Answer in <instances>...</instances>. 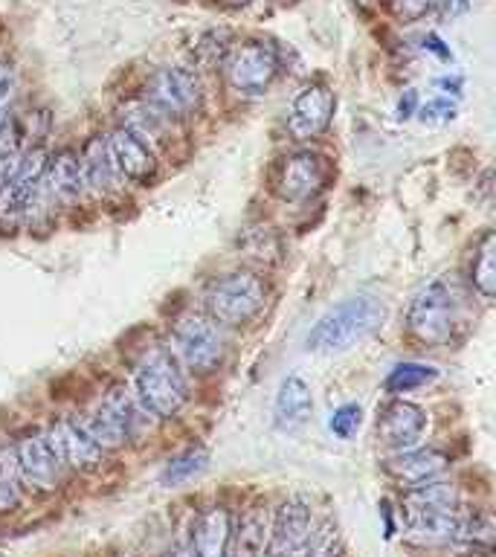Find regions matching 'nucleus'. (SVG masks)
I'll return each mask as SVG.
<instances>
[{
	"instance_id": "f257e3e1",
	"label": "nucleus",
	"mask_w": 496,
	"mask_h": 557,
	"mask_svg": "<svg viewBox=\"0 0 496 557\" xmlns=\"http://www.w3.org/2000/svg\"><path fill=\"white\" fill-rule=\"evenodd\" d=\"M389 311L377 296H351L346 302L334 305L322 313L317 325L308 331L305 346L317 355H343L348 348L360 346L383 329Z\"/></svg>"
},
{
	"instance_id": "f03ea898",
	"label": "nucleus",
	"mask_w": 496,
	"mask_h": 557,
	"mask_svg": "<svg viewBox=\"0 0 496 557\" xmlns=\"http://www.w3.org/2000/svg\"><path fill=\"white\" fill-rule=\"evenodd\" d=\"M134 398L148 416L160 418V421L174 418L186 407V398H189L186 377L169 348L154 346L142 351L134 366Z\"/></svg>"
},
{
	"instance_id": "7ed1b4c3",
	"label": "nucleus",
	"mask_w": 496,
	"mask_h": 557,
	"mask_svg": "<svg viewBox=\"0 0 496 557\" xmlns=\"http://www.w3.org/2000/svg\"><path fill=\"white\" fill-rule=\"evenodd\" d=\"M203 308L218 325L244 329L259 320L261 311L268 308V282L252 270L224 273L212 278L203 290Z\"/></svg>"
},
{
	"instance_id": "20e7f679",
	"label": "nucleus",
	"mask_w": 496,
	"mask_h": 557,
	"mask_svg": "<svg viewBox=\"0 0 496 557\" xmlns=\"http://www.w3.org/2000/svg\"><path fill=\"white\" fill-rule=\"evenodd\" d=\"M409 334L424 346H450L461 329V302L447 278H433L409 299Z\"/></svg>"
},
{
	"instance_id": "39448f33",
	"label": "nucleus",
	"mask_w": 496,
	"mask_h": 557,
	"mask_svg": "<svg viewBox=\"0 0 496 557\" xmlns=\"http://www.w3.org/2000/svg\"><path fill=\"white\" fill-rule=\"evenodd\" d=\"M172 355L195 374H212L226 357L224 325L207 313H183L172 325Z\"/></svg>"
},
{
	"instance_id": "423d86ee",
	"label": "nucleus",
	"mask_w": 496,
	"mask_h": 557,
	"mask_svg": "<svg viewBox=\"0 0 496 557\" xmlns=\"http://www.w3.org/2000/svg\"><path fill=\"white\" fill-rule=\"evenodd\" d=\"M331 174H334V169H331L328 157L313 151V148H302V151H290L278 160L270 183L285 203L299 207V203H308L328 189Z\"/></svg>"
},
{
	"instance_id": "0eeeda50",
	"label": "nucleus",
	"mask_w": 496,
	"mask_h": 557,
	"mask_svg": "<svg viewBox=\"0 0 496 557\" xmlns=\"http://www.w3.org/2000/svg\"><path fill=\"white\" fill-rule=\"evenodd\" d=\"M224 76L238 96H264L278 76V52L268 41L235 44L224 59Z\"/></svg>"
},
{
	"instance_id": "6e6552de",
	"label": "nucleus",
	"mask_w": 496,
	"mask_h": 557,
	"mask_svg": "<svg viewBox=\"0 0 496 557\" xmlns=\"http://www.w3.org/2000/svg\"><path fill=\"white\" fill-rule=\"evenodd\" d=\"M157 113H163L169 122L191 120L203 104L198 76L186 67H160L148 78L146 99Z\"/></svg>"
},
{
	"instance_id": "1a4fd4ad",
	"label": "nucleus",
	"mask_w": 496,
	"mask_h": 557,
	"mask_svg": "<svg viewBox=\"0 0 496 557\" xmlns=\"http://www.w3.org/2000/svg\"><path fill=\"white\" fill-rule=\"evenodd\" d=\"M47 151L29 148L24 157H17L12 177L0 186V230L12 233L26 221V212L33 207L35 195L41 189L44 172H47Z\"/></svg>"
},
{
	"instance_id": "9d476101",
	"label": "nucleus",
	"mask_w": 496,
	"mask_h": 557,
	"mask_svg": "<svg viewBox=\"0 0 496 557\" xmlns=\"http://www.w3.org/2000/svg\"><path fill=\"white\" fill-rule=\"evenodd\" d=\"M311 505L302 496H290L273 513L261 557H311Z\"/></svg>"
},
{
	"instance_id": "9b49d317",
	"label": "nucleus",
	"mask_w": 496,
	"mask_h": 557,
	"mask_svg": "<svg viewBox=\"0 0 496 557\" xmlns=\"http://www.w3.org/2000/svg\"><path fill=\"white\" fill-rule=\"evenodd\" d=\"M334 108H337V96L325 82H311L305 85L290 102L287 111V134L296 143H311L328 131L334 120Z\"/></svg>"
},
{
	"instance_id": "f8f14e48",
	"label": "nucleus",
	"mask_w": 496,
	"mask_h": 557,
	"mask_svg": "<svg viewBox=\"0 0 496 557\" xmlns=\"http://www.w3.org/2000/svg\"><path fill=\"white\" fill-rule=\"evenodd\" d=\"M17 470H21V482L41 494H50L61 485L64 476V461L59 459V453L47 438V433H26L21 435V442L15 444Z\"/></svg>"
},
{
	"instance_id": "ddd939ff",
	"label": "nucleus",
	"mask_w": 496,
	"mask_h": 557,
	"mask_svg": "<svg viewBox=\"0 0 496 557\" xmlns=\"http://www.w3.org/2000/svg\"><path fill=\"white\" fill-rule=\"evenodd\" d=\"M426 426H430V418H426L424 409L412 404V400L395 398L377 412L374 438L389 453H398L421 444Z\"/></svg>"
},
{
	"instance_id": "4468645a",
	"label": "nucleus",
	"mask_w": 496,
	"mask_h": 557,
	"mask_svg": "<svg viewBox=\"0 0 496 557\" xmlns=\"http://www.w3.org/2000/svg\"><path fill=\"white\" fill-rule=\"evenodd\" d=\"M47 438L59 453V459L64 461V468H73L78 473H94L102 468L104 450L90 438V433L76 416L55 418L47 430Z\"/></svg>"
},
{
	"instance_id": "2eb2a0df",
	"label": "nucleus",
	"mask_w": 496,
	"mask_h": 557,
	"mask_svg": "<svg viewBox=\"0 0 496 557\" xmlns=\"http://www.w3.org/2000/svg\"><path fill=\"white\" fill-rule=\"evenodd\" d=\"M108 148H111L113 165H116L122 181L148 186L157 177V151L125 125L108 134Z\"/></svg>"
},
{
	"instance_id": "dca6fc26",
	"label": "nucleus",
	"mask_w": 496,
	"mask_h": 557,
	"mask_svg": "<svg viewBox=\"0 0 496 557\" xmlns=\"http://www.w3.org/2000/svg\"><path fill=\"white\" fill-rule=\"evenodd\" d=\"M450 465V456L438 447H407L383 459V473L400 487H416L421 482L438 479Z\"/></svg>"
},
{
	"instance_id": "f3484780",
	"label": "nucleus",
	"mask_w": 496,
	"mask_h": 557,
	"mask_svg": "<svg viewBox=\"0 0 496 557\" xmlns=\"http://www.w3.org/2000/svg\"><path fill=\"white\" fill-rule=\"evenodd\" d=\"M44 186L50 191L55 203H78L85 198V172H82V157L73 148H61L52 157H47V172H44Z\"/></svg>"
},
{
	"instance_id": "a211bd4d",
	"label": "nucleus",
	"mask_w": 496,
	"mask_h": 557,
	"mask_svg": "<svg viewBox=\"0 0 496 557\" xmlns=\"http://www.w3.org/2000/svg\"><path fill=\"white\" fill-rule=\"evenodd\" d=\"M459 508H447V511H430V513H412L404 522V537L412 546L421 548H438L450 546L459 540Z\"/></svg>"
},
{
	"instance_id": "6ab92c4d",
	"label": "nucleus",
	"mask_w": 496,
	"mask_h": 557,
	"mask_svg": "<svg viewBox=\"0 0 496 557\" xmlns=\"http://www.w3.org/2000/svg\"><path fill=\"white\" fill-rule=\"evenodd\" d=\"M313 392L299 374H287L273 400V424L282 433H294L311 418Z\"/></svg>"
},
{
	"instance_id": "aec40b11",
	"label": "nucleus",
	"mask_w": 496,
	"mask_h": 557,
	"mask_svg": "<svg viewBox=\"0 0 496 557\" xmlns=\"http://www.w3.org/2000/svg\"><path fill=\"white\" fill-rule=\"evenodd\" d=\"M82 172H85L87 191H94L99 198H111L120 191V172L113 165L111 148H108V137H90L87 139L85 151H82Z\"/></svg>"
},
{
	"instance_id": "412c9836",
	"label": "nucleus",
	"mask_w": 496,
	"mask_h": 557,
	"mask_svg": "<svg viewBox=\"0 0 496 557\" xmlns=\"http://www.w3.org/2000/svg\"><path fill=\"white\" fill-rule=\"evenodd\" d=\"M233 537V517L226 508H207L200 511L191 529V552L195 557H226Z\"/></svg>"
},
{
	"instance_id": "4be33fe9",
	"label": "nucleus",
	"mask_w": 496,
	"mask_h": 557,
	"mask_svg": "<svg viewBox=\"0 0 496 557\" xmlns=\"http://www.w3.org/2000/svg\"><path fill=\"white\" fill-rule=\"evenodd\" d=\"M404 517L412 513H430V511H447V508H459V491L452 482H421L416 487H407V494L400 499Z\"/></svg>"
},
{
	"instance_id": "5701e85b",
	"label": "nucleus",
	"mask_w": 496,
	"mask_h": 557,
	"mask_svg": "<svg viewBox=\"0 0 496 557\" xmlns=\"http://www.w3.org/2000/svg\"><path fill=\"white\" fill-rule=\"evenodd\" d=\"M78 421L85 424V430L90 433V438H94L99 447H102L104 453H111V450H120V447H125V444L134 438L131 435V430L125 424H122L120 418L113 416L111 409L104 407L102 400L96 404L87 416H78Z\"/></svg>"
},
{
	"instance_id": "b1692460",
	"label": "nucleus",
	"mask_w": 496,
	"mask_h": 557,
	"mask_svg": "<svg viewBox=\"0 0 496 557\" xmlns=\"http://www.w3.org/2000/svg\"><path fill=\"white\" fill-rule=\"evenodd\" d=\"M268 513L261 511V508H250L233 529L226 557H261L264 540H268Z\"/></svg>"
},
{
	"instance_id": "393cba45",
	"label": "nucleus",
	"mask_w": 496,
	"mask_h": 557,
	"mask_svg": "<svg viewBox=\"0 0 496 557\" xmlns=\"http://www.w3.org/2000/svg\"><path fill=\"white\" fill-rule=\"evenodd\" d=\"M125 128L134 131L142 143H148L157 151V148L169 143L172 122L165 120L163 113H157L148 102H134L125 108Z\"/></svg>"
},
{
	"instance_id": "a878e982",
	"label": "nucleus",
	"mask_w": 496,
	"mask_h": 557,
	"mask_svg": "<svg viewBox=\"0 0 496 557\" xmlns=\"http://www.w3.org/2000/svg\"><path fill=\"white\" fill-rule=\"evenodd\" d=\"M470 285L482 296V302H491L496 294V238L494 233L482 235L476 244L473 261H470Z\"/></svg>"
},
{
	"instance_id": "bb28decb",
	"label": "nucleus",
	"mask_w": 496,
	"mask_h": 557,
	"mask_svg": "<svg viewBox=\"0 0 496 557\" xmlns=\"http://www.w3.org/2000/svg\"><path fill=\"white\" fill-rule=\"evenodd\" d=\"M21 470H17L15 447H0V513L15 511L21 505Z\"/></svg>"
},
{
	"instance_id": "cd10ccee",
	"label": "nucleus",
	"mask_w": 496,
	"mask_h": 557,
	"mask_svg": "<svg viewBox=\"0 0 496 557\" xmlns=\"http://www.w3.org/2000/svg\"><path fill=\"white\" fill-rule=\"evenodd\" d=\"M438 377V369L435 366H426V363H400L395 366L386 377V392L392 395H407V392H416L426 383H433Z\"/></svg>"
},
{
	"instance_id": "c85d7f7f",
	"label": "nucleus",
	"mask_w": 496,
	"mask_h": 557,
	"mask_svg": "<svg viewBox=\"0 0 496 557\" xmlns=\"http://www.w3.org/2000/svg\"><path fill=\"white\" fill-rule=\"evenodd\" d=\"M209 453L203 447H191V450L181 453V456H174L163 470V485H183V482H189V479L200 476L203 470H207Z\"/></svg>"
},
{
	"instance_id": "c756f323",
	"label": "nucleus",
	"mask_w": 496,
	"mask_h": 557,
	"mask_svg": "<svg viewBox=\"0 0 496 557\" xmlns=\"http://www.w3.org/2000/svg\"><path fill=\"white\" fill-rule=\"evenodd\" d=\"M459 540L461 543H468V546L491 548V543H494V520H491V513L487 511L461 513Z\"/></svg>"
},
{
	"instance_id": "7c9ffc66",
	"label": "nucleus",
	"mask_w": 496,
	"mask_h": 557,
	"mask_svg": "<svg viewBox=\"0 0 496 557\" xmlns=\"http://www.w3.org/2000/svg\"><path fill=\"white\" fill-rule=\"evenodd\" d=\"M360 418H363V409L357 407V404H343V407H337L331 412L328 430L337 435V438H351L357 426H360Z\"/></svg>"
},
{
	"instance_id": "2f4dec72",
	"label": "nucleus",
	"mask_w": 496,
	"mask_h": 557,
	"mask_svg": "<svg viewBox=\"0 0 496 557\" xmlns=\"http://www.w3.org/2000/svg\"><path fill=\"white\" fill-rule=\"evenodd\" d=\"M12 94H15V76L7 64H0V143L7 137L9 125H12Z\"/></svg>"
},
{
	"instance_id": "473e14b6",
	"label": "nucleus",
	"mask_w": 496,
	"mask_h": 557,
	"mask_svg": "<svg viewBox=\"0 0 496 557\" xmlns=\"http://www.w3.org/2000/svg\"><path fill=\"white\" fill-rule=\"evenodd\" d=\"M418 116H421V122H450L456 120V104L450 102V99H444V96H435V99H430L426 104H421V111H418Z\"/></svg>"
},
{
	"instance_id": "72a5a7b5",
	"label": "nucleus",
	"mask_w": 496,
	"mask_h": 557,
	"mask_svg": "<svg viewBox=\"0 0 496 557\" xmlns=\"http://www.w3.org/2000/svg\"><path fill=\"white\" fill-rule=\"evenodd\" d=\"M442 0H395V15L400 21H421L433 7H438Z\"/></svg>"
},
{
	"instance_id": "f704fd0d",
	"label": "nucleus",
	"mask_w": 496,
	"mask_h": 557,
	"mask_svg": "<svg viewBox=\"0 0 496 557\" xmlns=\"http://www.w3.org/2000/svg\"><path fill=\"white\" fill-rule=\"evenodd\" d=\"M17 151H12V148L7 146H0V186L12 177V172H15V165H17Z\"/></svg>"
},
{
	"instance_id": "c9c22d12",
	"label": "nucleus",
	"mask_w": 496,
	"mask_h": 557,
	"mask_svg": "<svg viewBox=\"0 0 496 557\" xmlns=\"http://www.w3.org/2000/svg\"><path fill=\"white\" fill-rule=\"evenodd\" d=\"M470 3H473V0H442L444 15H447V17L464 15V12H468V9H470Z\"/></svg>"
},
{
	"instance_id": "e433bc0d",
	"label": "nucleus",
	"mask_w": 496,
	"mask_h": 557,
	"mask_svg": "<svg viewBox=\"0 0 496 557\" xmlns=\"http://www.w3.org/2000/svg\"><path fill=\"white\" fill-rule=\"evenodd\" d=\"M412 111H416V90H407V96L398 102V113L404 116V120H409Z\"/></svg>"
},
{
	"instance_id": "4c0bfd02",
	"label": "nucleus",
	"mask_w": 496,
	"mask_h": 557,
	"mask_svg": "<svg viewBox=\"0 0 496 557\" xmlns=\"http://www.w3.org/2000/svg\"><path fill=\"white\" fill-rule=\"evenodd\" d=\"M163 557H195V552H191L189 546H183V548H172V552H165Z\"/></svg>"
},
{
	"instance_id": "58836bf2",
	"label": "nucleus",
	"mask_w": 496,
	"mask_h": 557,
	"mask_svg": "<svg viewBox=\"0 0 496 557\" xmlns=\"http://www.w3.org/2000/svg\"><path fill=\"white\" fill-rule=\"evenodd\" d=\"M218 3H224V7L230 9H244V7H250L252 0H218Z\"/></svg>"
},
{
	"instance_id": "ea45409f",
	"label": "nucleus",
	"mask_w": 496,
	"mask_h": 557,
	"mask_svg": "<svg viewBox=\"0 0 496 557\" xmlns=\"http://www.w3.org/2000/svg\"><path fill=\"white\" fill-rule=\"evenodd\" d=\"M278 3H296V0H278Z\"/></svg>"
},
{
	"instance_id": "a19ab883",
	"label": "nucleus",
	"mask_w": 496,
	"mask_h": 557,
	"mask_svg": "<svg viewBox=\"0 0 496 557\" xmlns=\"http://www.w3.org/2000/svg\"><path fill=\"white\" fill-rule=\"evenodd\" d=\"M360 3H365V0H360Z\"/></svg>"
},
{
	"instance_id": "79ce46f5",
	"label": "nucleus",
	"mask_w": 496,
	"mask_h": 557,
	"mask_svg": "<svg viewBox=\"0 0 496 557\" xmlns=\"http://www.w3.org/2000/svg\"><path fill=\"white\" fill-rule=\"evenodd\" d=\"M334 557H337V555H334Z\"/></svg>"
}]
</instances>
